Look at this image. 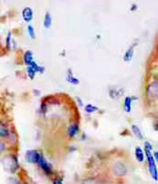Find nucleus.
<instances>
[{"label": "nucleus", "mask_w": 158, "mask_h": 184, "mask_svg": "<svg viewBox=\"0 0 158 184\" xmlns=\"http://www.w3.org/2000/svg\"><path fill=\"white\" fill-rule=\"evenodd\" d=\"M4 167L6 168V170L9 171L11 173L15 172L17 170V168L19 167L18 165V160L16 157H7L4 159Z\"/></svg>", "instance_id": "nucleus-1"}, {"label": "nucleus", "mask_w": 158, "mask_h": 184, "mask_svg": "<svg viewBox=\"0 0 158 184\" xmlns=\"http://www.w3.org/2000/svg\"><path fill=\"white\" fill-rule=\"evenodd\" d=\"M112 172L115 176H118V177H122V176H125L127 173V168L125 167V165L122 162H115L112 166Z\"/></svg>", "instance_id": "nucleus-2"}, {"label": "nucleus", "mask_w": 158, "mask_h": 184, "mask_svg": "<svg viewBox=\"0 0 158 184\" xmlns=\"http://www.w3.org/2000/svg\"><path fill=\"white\" fill-rule=\"evenodd\" d=\"M157 92H158V82L157 81H154L152 82L147 88L146 93H147V97L149 98H154L157 97Z\"/></svg>", "instance_id": "nucleus-3"}, {"label": "nucleus", "mask_w": 158, "mask_h": 184, "mask_svg": "<svg viewBox=\"0 0 158 184\" xmlns=\"http://www.w3.org/2000/svg\"><path fill=\"white\" fill-rule=\"evenodd\" d=\"M41 154H39L37 151H34V150H31L27 152V160L29 162L31 163H38L39 160H40V157H41Z\"/></svg>", "instance_id": "nucleus-4"}, {"label": "nucleus", "mask_w": 158, "mask_h": 184, "mask_svg": "<svg viewBox=\"0 0 158 184\" xmlns=\"http://www.w3.org/2000/svg\"><path fill=\"white\" fill-rule=\"evenodd\" d=\"M22 15H23L24 20L27 22L31 21L33 18V12H32L31 9H29V7H26V9H24L23 12H22Z\"/></svg>", "instance_id": "nucleus-5"}, {"label": "nucleus", "mask_w": 158, "mask_h": 184, "mask_svg": "<svg viewBox=\"0 0 158 184\" xmlns=\"http://www.w3.org/2000/svg\"><path fill=\"white\" fill-rule=\"evenodd\" d=\"M38 163H40V165H41V167L43 168L44 170V171L46 172V173H49V172H51V166L47 163V161L44 159V157H43V156L41 155V157H40V160H39V162Z\"/></svg>", "instance_id": "nucleus-6"}, {"label": "nucleus", "mask_w": 158, "mask_h": 184, "mask_svg": "<svg viewBox=\"0 0 158 184\" xmlns=\"http://www.w3.org/2000/svg\"><path fill=\"white\" fill-rule=\"evenodd\" d=\"M9 135V130L5 124L0 122V137H7Z\"/></svg>", "instance_id": "nucleus-7"}, {"label": "nucleus", "mask_w": 158, "mask_h": 184, "mask_svg": "<svg viewBox=\"0 0 158 184\" xmlns=\"http://www.w3.org/2000/svg\"><path fill=\"white\" fill-rule=\"evenodd\" d=\"M78 132V125L76 124H73L70 125L69 129H68V134L70 136H74Z\"/></svg>", "instance_id": "nucleus-8"}, {"label": "nucleus", "mask_w": 158, "mask_h": 184, "mask_svg": "<svg viewBox=\"0 0 158 184\" xmlns=\"http://www.w3.org/2000/svg\"><path fill=\"white\" fill-rule=\"evenodd\" d=\"M32 59H33V56H32L31 52H29V51L25 53V55H24V61H25V63L28 64V65H31L33 62Z\"/></svg>", "instance_id": "nucleus-9"}, {"label": "nucleus", "mask_w": 158, "mask_h": 184, "mask_svg": "<svg viewBox=\"0 0 158 184\" xmlns=\"http://www.w3.org/2000/svg\"><path fill=\"white\" fill-rule=\"evenodd\" d=\"M135 154H136V158L138 159V161H141L142 162V161L144 160V154H142L140 147H137L135 149Z\"/></svg>", "instance_id": "nucleus-10"}, {"label": "nucleus", "mask_w": 158, "mask_h": 184, "mask_svg": "<svg viewBox=\"0 0 158 184\" xmlns=\"http://www.w3.org/2000/svg\"><path fill=\"white\" fill-rule=\"evenodd\" d=\"M132 131H133V133H134L135 135H136L138 138H140V139H142V134H141V131H140V129H139L138 126H136L135 124H133V125H132Z\"/></svg>", "instance_id": "nucleus-11"}, {"label": "nucleus", "mask_w": 158, "mask_h": 184, "mask_svg": "<svg viewBox=\"0 0 158 184\" xmlns=\"http://www.w3.org/2000/svg\"><path fill=\"white\" fill-rule=\"evenodd\" d=\"M131 103H132V98L130 97H128L125 98V109L128 112H130L131 111Z\"/></svg>", "instance_id": "nucleus-12"}, {"label": "nucleus", "mask_w": 158, "mask_h": 184, "mask_svg": "<svg viewBox=\"0 0 158 184\" xmlns=\"http://www.w3.org/2000/svg\"><path fill=\"white\" fill-rule=\"evenodd\" d=\"M51 24V19L49 13H46V16H45V19H44V25L46 28H50Z\"/></svg>", "instance_id": "nucleus-13"}, {"label": "nucleus", "mask_w": 158, "mask_h": 184, "mask_svg": "<svg viewBox=\"0 0 158 184\" xmlns=\"http://www.w3.org/2000/svg\"><path fill=\"white\" fill-rule=\"evenodd\" d=\"M97 110V108H96V107H94L91 104H88L86 106V111H87V112H93Z\"/></svg>", "instance_id": "nucleus-14"}, {"label": "nucleus", "mask_w": 158, "mask_h": 184, "mask_svg": "<svg viewBox=\"0 0 158 184\" xmlns=\"http://www.w3.org/2000/svg\"><path fill=\"white\" fill-rule=\"evenodd\" d=\"M82 184H100V182H99L97 180H94V179H89V180H85Z\"/></svg>", "instance_id": "nucleus-15"}, {"label": "nucleus", "mask_w": 158, "mask_h": 184, "mask_svg": "<svg viewBox=\"0 0 158 184\" xmlns=\"http://www.w3.org/2000/svg\"><path fill=\"white\" fill-rule=\"evenodd\" d=\"M67 79H68L69 82H72V83H74V84H78V83H79L78 79H77V78H74V76H73V75H71V74L68 75V78H67Z\"/></svg>", "instance_id": "nucleus-16"}, {"label": "nucleus", "mask_w": 158, "mask_h": 184, "mask_svg": "<svg viewBox=\"0 0 158 184\" xmlns=\"http://www.w3.org/2000/svg\"><path fill=\"white\" fill-rule=\"evenodd\" d=\"M28 30H29V35H31V37L32 39H33V38L35 37V34H34V30H33V27H32V26H31V25H29V26L28 27Z\"/></svg>", "instance_id": "nucleus-17"}, {"label": "nucleus", "mask_w": 158, "mask_h": 184, "mask_svg": "<svg viewBox=\"0 0 158 184\" xmlns=\"http://www.w3.org/2000/svg\"><path fill=\"white\" fill-rule=\"evenodd\" d=\"M7 182H9V184H19V180H17L16 179H14V178H10V179H9V180H7Z\"/></svg>", "instance_id": "nucleus-18"}, {"label": "nucleus", "mask_w": 158, "mask_h": 184, "mask_svg": "<svg viewBox=\"0 0 158 184\" xmlns=\"http://www.w3.org/2000/svg\"><path fill=\"white\" fill-rule=\"evenodd\" d=\"M28 70H29V75H31V78H33V76H34V74H35V71L33 70V69L31 67V66H29L28 68Z\"/></svg>", "instance_id": "nucleus-19"}, {"label": "nucleus", "mask_w": 158, "mask_h": 184, "mask_svg": "<svg viewBox=\"0 0 158 184\" xmlns=\"http://www.w3.org/2000/svg\"><path fill=\"white\" fill-rule=\"evenodd\" d=\"M6 149V145L3 142H0V154Z\"/></svg>", "instance_id": "nucleus-20"}, {"label": "nucleus", "mask_w": 158, "mask_h": 184, "mask_svg": "<svg viewBox=\"0 0 158 184\" xmlns=\"http://www.w3.org/2000/svg\"><path fill=\"white\" fill-rule=\"evenodd\" d=\"M54 184H63V181H62V180H54Z\"/></svg>", "instance_id": "nucleus-21"}]
</instances>
